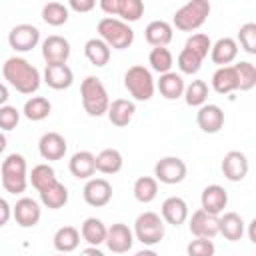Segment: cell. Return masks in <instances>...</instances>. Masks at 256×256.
Segmentation results:
<instances>
[{"instance_id":"obj_1","label":"cell","mask_w":256,"mask_h":256,"mask_svg":"<svg viewBox=\"0 0 256 256\" xmlns=\"http://www.w3.org/2000/svg\"><path fill=\"white\" fill-rule=\"evenodd\" d=\"M2 76H4V82L10 84L20 94H34L42 82L38 68L20 56L6 58V62L2 64Z\"/></svg>"},{"instance_id":"obj_2","label":"cell","mask_w":256,"mask_h":256,"mask_svg":"<svg viewBox=\"0 0 256 256\" xmlns=\"http://www.w3.org/2000/svg\"><path fill=\"white\" fill-rule=\"evenodd\" d=\"M0 176H2V188L8 194H22L28 188V182H30L26 158L22 154H16V152L8 154L2 160Z\"/></svg>"},{"instance_id":"obj_3","label":"cell","mask_w":256,"mask_h":256,"mask_svg":"<svg viewBox=\"0 0 256 256\" xmlns=\"http://www.w3.org/2000/svg\"><path fill=\"white\" fill-rule=\"evenodd\" d=\"M80 98H82V106L86 110L88 116H104L108 114L110 108V98H108V90L102 84V80L98 76H86L80 84Z\"/></svg>"},{"instance_id":"obj_4","label":"cell","mask_w":256,"mask_h":256,"mask_svg":"<svg viewBox=\"0 0 256 256\" xmlns=\"http://www.w3.org/2000/svg\"><path fill=\"white\" fill-rule=\"evenodd\" d=\"M96 30H98V38H102L112 50H126L134 42V30L130 28L128 22L120 18L106 16L98 22Z\"/></svg>"},{"instance_id":"obj_5","label":"cell","mask_w":256,"mask_h":256,"mask_svg":"<svg viewBox=\"0 0 256 256\" xmlns=\"http://www.w3.org/2000/svg\"><path fill=\"white\" fill-rule=\"evenodd\" d=\"M208 16H210L208 0H190L174 12L172 24L180 32H194L208 20Z\"/></svg>"},{"instance_id":"obj_6","label":"cell","mask_w":256,"mask_h":256,"mask_svg":"<svg viewBox=\"0 0 256 256\" xmlns=\"http://www.w3.org/2000/svg\"><path fill=\"white\" fill-rule=\"evenodd\" d=\"M124 88L130 92V96L138 102H146L154 96L156 84L152 78V72L142 66V64H134L126 70L124 74Z\"/></svg>"},{"instance_id":"obj_7","label":"cell","mask_w":256,"mask_h":256,"mask_svg":"<svg viewBox=\"0 0 256 256\" xmlns=\"http://www.w3.org/2000/svg\"><path fill=\"white\" fill-rule=\"evenodd\" d=\"M164 234H166V224H164L162 216L156 212H150V210L142 212L134 222V236L144 246L158 244L164 238Z\"/></svg>"},{"instance_id":"obj_8","label":"cell","mask_w":256,"mask_h":256,"mask_svg":"<svg viewBox=\"0 0 256 256\" xmlns=\"http://www.w3.org/2000/svg\"><path fill=\"white\" fill-rule=\"evenodd\" d=\"M188 174L186 162L178 156H164L154 164V178L162 184H180Z\"/></svg>"},{"instance_id":"obj_9","label":"cell","mask_w":256,"mask_h":256,"mask_svg":"<svg viewBox=\"0 0 256 256\" xmlns=\"http://www.w3.org/2000/svg\"><path fill=\"white\" fill-rule=\"evenodd\" d=\"M188 228L194 238H210L212 240L216 234H220V216H214V214L198 208L196 212H192Z\"/></svg>"},{"instance_id":"obj_10","label":"cell","mask_w":256,"mask_h":256,"mask_svg":"<svg viewBox=\"0 0 256 256\" xmlns=\"http://www.w3.org/2000/svg\"><path fill=\"white\" fill-rule=\"evenodd\" d=\"M40 42V30L34 24H16L8 32V44L16 52H30Z\"/></svg>"},{"instance_id":"obj_11","label":"cell","mask_w":256,"mask_h":256,"mask_svg":"<svg viewBox=\"0 0 256 256\" xmlns=\"http://www.w3.org/2000/svg\"><path fill=\"white\" fill-rule=\"evenodd\" d=\"M84 202L94 208H102L112 200V184L106 178H90L82 188Z\"/></svg>"},{"instance_id":"obj_12","label":"cell","mask_w":256,"mask_h":256,"mask_svg":"<svg viewBox=\"0 0 256 256\" xmlns=\"http://www.w3.org/2000/svg\"><path fill=\"white\" fill-rule=\"evenodd\" d=\"M42 58L46 64H66L70 58V42L64 36L52 34L42 40Z\"/></svg>"},{"instance_id":"obj_13","label":"cell","mask_w":256,"mask_h":256,"mask_svg":"<svg viewBox=\"0 0 256 256\" xmlns=\"http://www.w3.org/2000/svg\"><path fill=\"white\" fill-rule=\"evenodd\" d=\"M220 168H222V174H224L226 180H230V182H240V180L246 178L250 164H248V158H246L244 152H240V150H230V152L224 154Z\"/></svg>"},{"instance_id":"obj_14","label":"cell","mask_w":256,"mask_h":256,"mask_svg":"<svg viewBox=\"0 0 256 256\" xmlns=\"http://www.w3.org/2000/svg\"><path fill=\"white\" fill-rule=\"evenodd\" d=\"M12 214H14V220H16L18 226H22V228H34L40 222L42 210H40V204L34 198L24 196V198L16 200V204L12 206Z\"/></svg>"},{"instance_id":"obj_15","label":"cell","mask_w":256,"mask_h":256,"mask_svg":"<svg viewBox=\"0 0 256 256\" xmlns=\"http://www.w3.org/2000/svg\"><path fill=\"white\" fill-rule=\"evenodd\" d=\"M134 232L128 228V224L124 222H116L108 228V236H106V246L110 252L114 254H124L132 248L134 244Z\"/></svg>"},{"instance_id":"obj_16","label":"cell","mask_w":256,"mask_h":256,"mask_svg":"<svg viewBox=\"0 0 256 256\" xmlns=\"http://www.w3.org/2000/svg\"><path fill=\"white\" fill-rule=\"evenodd\" d=\"M196 124L206 134H216L224 126V110L218 104H204L196 112Z\"/></svg>"},{"instance_id":"obj_17","label":"cell","mask_w":256,"mask_h":256,"mask_svg":"<svg viewBox=\"0 0 256 256\" xmlns=\"http://www.w3.org/2000/svg\"><path fill=\"white\" fill-rule=\"evenodd\" d=\"M68 150V144H66V138L58 132H46L42 134V138L38 140V152L44 160L48 162H54V160H62L64 154Z\"/></svg>"},{"instance_id":"obj_18","label":"cell","mask_w":256,"mask_h":256,"mask_svg":"<svg viewBox=\"0 0 256 256\" xmlns=\"http://www.w3.org/2000/svg\"><path fill=\"white\" fill-rule=\"evenodd\" d=\"M160 212H162V220H164L166 224H170V226H180V224H184V222L188 220V216H190L188 204H186V200L180 198V196H170V198H166V200L162 202Z\"/></svg>"},{"instance_id":"obj_19","label":"cell","mask_w":256,"mask_h":256,"mask_svg":"<svg viewBox=\"0 0 256 256\" xmlns=\"http://www.w3.org/2000/svg\"><path fill=\"white\" fill-rule=\"evenodd\" d=\"M68 170L74 178H82V180H90L96 174V156L88 150H80L74 152L72 158L68 160Z\"/></svg>"},{"instance_id":"obj_20","label":"cell","mask_w":256,"mask_h":256,"mask_svg":"<svg viewBox=\"0 0 256 256\" xmlns=\"http://www.w3.org/2000/svg\"><path fill=\"white\" fill-rule=\"evenodd\" d=\"M200 204H202V210L218 216V214L224 212V208L228 204V192L220 184H210V186H206L202 190Z\"/></svg>"},{"instance_id":"obj_21","label":"cell","mask_w":256,"mask_h":256,"mask_svg":"<svg viewBox=\"0 0 256 256\" xmlns=\"http://www.w3.org/2000/svg\"><path fill=\"white\" fill-rule=\"evenodd\" d=\"M236 56H238V40H234L230 36H224V38H218L212 44L210 60L214 64H218V68L230 66V62H234Z\"/></svg>"},{"instance_id":"obj_22","label":"cell","mask_w":256,"mask_h":256,"mask_svg":"<svg viewBox=\"0 0 256 256\" xmlns=\"http://www.w3.org/2000/svg\"><path fill=\"white\" fill-rule=\"evenodd\" d=\"M44 82L52 90H66L74 82V72L68 64H46Z\"/></svg>"},{"instance_id":"obj_23","label":"cell","mask_w":256,"mask_h":256,"mask_svg":"<svg viewBox=\"0 0 256 256\" xmlns=\"http://www.w3.org/2000/svg\"><path fill=\"white\" fill-rule=\"evenodd\" d=\"M134 112H136V104L128 98H116L112 100L110 108H108V120L118 126V128H124L132 122L134 118Z\"/></svg>"},{"instance_id":"obj_24","label":"cell","mask_w":256,"mask_h":256,"mask_svg":"<svg viewBox=\"0 0 256 256\" xmlns=\"http://www.w3.org/2000/svg\"><path fill=\"white\" fill-rule=\"evenodd\" d=\"M172 24H168L166 20H152L146 30H144V38L150 46L158 48V46H168L172 42Z\"/></svg>"},{"instance_id":"obj_25","label":"cell","mask_w":256,"mask_h":256,"mask_svg":"<svg viewBox=\"0 0 256 256\" xmlns=\"http://www.w3.org/2000/svg\"><path fill=\"white\" fill-rule=\"evenodd\" d=\"M156 88H158V92L166 100H178L180 96H184L186 84H184L182 74H178V72H166V74L160 76Z\"/></svg>"},{"instance_id":"obj_26","label":"cell","mask_w":256,"mask_h":256,"mask_svg":"<svg viewBox=\"0 0 256 256\" xmlns=\"http://www.w3.org/2000/svg\"><path fill=\"white\" fill-rule=\"evenodd\" d=\"M80 234L84 238V242H88V246H100L106 244V236H108V228L100 218H86L80 226Z\"/></svg>"},{"instance_id":"obj_27","label":"cell","mask_w":256,"mask_h":256,"mask_svg":"<svg viewBox=\"0 0 256 256\" xmlns=\"http://www.w3.org/2000/svg\"><path fill=\"white\" fill-rule=\"evenodd\" d=\"M112 54V48L102 40V38H90L84 44V56L88 58V62L96 68H102L108 64Z\"/></svg>"},{"instance_id":"obj_28","label":"cell","mask_w":256,"mask_h":256,"mask_svg":"<svg viewBox=\"0 0 256 256\" xmlns=\"http://www.w3.org/2000/svg\"><path fill=\"white\" fill-rule=\"evenodd\" d=\"M80 236L82 234H80L78 228H74V226H62V228L56 230V234L52 238V244H54V248L60 254H70V252H74L78 248Z\"/></svg>"},{"instance_id":"obj_29","label":"cell","mask_w":256,"mask_h":256,"mask_svg":"<svg viewBox=\"0 0 256 256\" xmlns=\"http://www.w3.org/2000/svg\"><path fill=\"white\" fill-rule=\"evenodd\" d=\"M246 232V224L242 220L240 214L236 212H224V216H220V234L230 240V242H238Z\"/></svg>"},{"instance_id":"obj_30","label":"cell","mask_w":256,"mask_h":256,"mask_svg":"<svg viewBox=\"0 0 256 256\" xmlns=\"http://www.w3.org/2000/svg\"><path fill=\"white\" fill-rule=\"evenodd\" d=\"M212 88L218 94H230L234 90H238V76H236V68L232 66H222L212 74Z\"/></svg>"},{"instance_id":"obj_31","label":"cell","mask_w":256,"mask_h":256,"mask_svg":"<svg viewBox=\"0 0 256 256\" xmlns=\"http://www.w3.org/2000/svg\"><path fill=\"white\" fill-rule=\"evenodd\" d=\"M122 166H124V158L116 148H104L100 154H96V172L116 174L122 170Z\"/></svg>"},{"instance_id":"obj_32","label":"cell","mask_w":256,"mask_h":256,"mask_svg":"<svg viewBox=\"0 0 256 256\" xmlns=\"http://www.w3.org/2000/svg\"><path fill=\"white\" fill-rule=\"evenodd\" d=\"M38 194H40V202L50 210H60L68 204V188L60 180L56 184H52L50 188L38 192Z\"/></svg>"},{"instance_id":"obj_33","label":"cell","mask_w":256,"mask_h":256,"mask_svg":"<svg viewBox=\"0 0 256 256\" xmlns=\"http://www.w3.org/2000/svg\"><path fill=\"white\" fill-rule=\"evenodd\" d=\"M52 112V104L48 98L44 96H32L24 102V108H22V114L32 120V122H40V120H46Z\"/></svg>"},{"instance_id":"obj_34","label":"cell","mask_w":256,"mask_h":256,"mask_svg":"<svg viewBox=\"0 0 256 256\" xmlns=\"http://www.w3.org/2000/svg\"><path fill=\"white\" fill-rule=\"evenodd\" d=\"M134 198L142 204H150L158 196V180L154 176H140L132 186Z\"/></svg>"},{"instance_id":"obj_35","label":"cell","mask_w":256,"mask_h":256,"mask_svg":"<svg viewBox=\"0 0 256 256\" xmlns=\"http://www.w3.org/2000/svg\"><path fill=\"white\" fill-rule=\"evenodd\" d=\"M58 182V178H56V172H54V168L50 166V164H36L32 170H30V184L38 190V192H42V190H46V188H50L52 184H56Z\"/></svg>"},{"instance_id":"obj_36","label":"cell","mask_w":256,"mask_h":256,"mask_svg":"<svg viewBox=\"0 0 256 256\" xmlns=\"http://www.w3.org/2000/svg\"><path fill=\"white\" fill-rule=\"evenodd\" d=\"M148 64L154 72H158L160 76L166 72H172V64H174V56L166 46H158L152 48L148 54Z\"/></svg>"},{"instance_id":"obj_37","label":"cell","mask_w":256,"mask_h":256,"mask_svg":"<svg viewBox=\"0 0 256 256\" xmlns=\"http://www.w3.org/2000/svg\"><path fill=\"white\" fill-rule=\"evenodd\" d=\"M70 8L62 2H48L42 6V20L50 26H62L68 22Z\"/></svg>"},{"instance_id":"obj_38","label":"cell","mask_w":256,"mask_h":256,"mask_svg":"<svg viewBox=\"0 0 256 256\" xmlns=\"http://www.w3.org/2000/svg\"><path fill=\"white\" fill-rule=\"evenodd\" d=\"M184 100H186L188 106L202 108L206 104V100H208V84L204 80H192L190 84H186Z\"/></svg>"},{"instance_id":"obj_39","label":"cell","mask_w":256,"mask_h":256,"mask_svg":"<svg viewBox=\"0 0 256 256\" xmlns=\"http://www.w3.org/2000/svg\"><path fill=\"white\" fill-rule=\"evenodd\" d=\"M236 68V76H238V90L242 92H248L256 86V66L252 62H246V60H240L234 64Z\"/></svg>"},{"instance_id":"obj_40","label":"cell","mask_w":256,"mask_h":256,"mask_svg":"<svg viewBox=\"0 0 256 256\" xmlns=\"http://www.w3.org/2000/svg\"><path fill=\"white\" fill-rule=\"evenodd\" d=\"M144 14V2L142 0H118V14L124 22H138Z\"/></svg>"},{"instance_id":"obj_41","label":"cell","mask_w":256,"mask_h":256,"mask_svg":"<svg viewBox=\"0 0 256 256\" xmlns=\"http://www.w3.org/2000/svg\"><path fill=\"white\" fill-rule=\"evenodd\" d=\"M202 60H204V58H200L196 52H192V50H188V48H182L176 62H178V70H180L182 74H196V72L202 68Z\"/></svg>"},{"instance_id":"obj_42","label":"cell","mask_w":256,"mask_h":256,"mask_svg":"<svg viewBox=\"0 0 256 256\" xmlns=\"http://www.w3.org/2000/svg\"><path fill=\"white\" fill-rule=\"evenodd\" d=\"M238 44L244 52L256 54V22H246L238 28Z\"/></svg>"},{"instance_id":"obj_43","label":"cell","mask_w":256,"mask_h":256,"mask_svg":"<svg viewBox=\"0 0 256 256\" xmlns=\"http://www.w3.org/2000/svg\"><path fill=\"white\" fill-rule=\"evenodd\" d=\"M184 48H188V50H192V52H196L200 58H206L208 54H210V50H212V42H210V38H208V34H202V32H196V34H192V36H188V40H186V44H184Z\"/></svg>"},{"instance_id":"obj_44","label":"cell","mask_w":256,"mask_h":256,"mask_svg":"<svg viewBox=\"0 0 256 256\" xmlns=\"http://www.w3.org/2000/svg\"><path fill=\"white\" fill-rule=\"evenodd\" d=\"M214 252H216V246L210 238H194L186 246L188 256H214Z\"/></svg>"},{"instance_id":"obj_45","label":"cell","mask_w":256,"mask_h":256,"mask_svg":"<svg viewBox=\"0 0 256 256\" xmlns=\"http://www.w3.org/2000/svg\"><path fill=\"white\" fill-rule=\"evenodd\" d=\"M18 122H20V110L16 106H10V104L0 106V128H2V132H8V130L16 128Z\"/></svg>"},{"instance_id":"obj_46","label":"cell","mask_w":256,"mask_h":256,"mask_svg":"<svg viewBox=\"0 0 256 256\" xmlns=\"http://www.w3.org/2000/svg\"><path fill=\"white\" fill-rule=\"evenodd\" d=\"M94 6H96L94 0H70V2H68V8L74 10V12H80V14L94 10Z\"/></svg>"},{"instance_id":"obj_47","label":"cell","mask_w":256,"mask_h":256,"mask_svg":"<svg viewBox=\"0 0 256 256\" xmlns=\"http://www.w3.org/2000/svg\"><path fill=\"white\" fill-rule=\"evenodd\" d=\"M100 8H102L108 16L114 18V16L118 14V0H102V2H100Z\"/></svg>"},{"instance_id":"obj_48","label":"cell","mask_w":256,"mask_h":256,"mask_svg":"<svg viewBox=\"0 0 256 256\" xmlns=\"http://www.w3.org/2000/svg\"><path fill=\"white\" fill-rule=\"evenodd\" d=\"M0 210H2V220H0V224L4 226V224H8V218H10V204H8L6 198L0 200Z\"/></svg>"},{"instance_id":"obj_49","label":"cell","mask_w":256,"mask_h":256,"mask_svg":"<svg viewBox=\"0 0 256 256\" xmlns=\"http://www.w3.org/2000/svg\"><path fill=\"white\" fill-rule=\"evenodd\" d=\"M80 256H104V252L98 246H88V248L80 250Z\"/></svg>"},{"instance_id":"obj_50","label":"cell","mask_w":256,"mask_h":256,"mask_svg":"<svg viewBox=\"0 0 256 256\" xmlns=\"http://www.w3.org/2000/svg\"><path fill=\"white\" fill-rule=\"evenodd\" d=\"M246 234H248L250 242H252V244H256V218H252V220H250V224H248V228H246Z\"/></svg>"},{"instance_id":"obj_51","label":"cell","mask_w":256,"mask_h":256,"mask_svg":"<svg viewBox=\"0 0 256 256\" xmlns=\"http://www.w3.org/2000/svg\"><path fill=\"white\" fill-rule=\"evenodd\" d=\"M0 92H2V96H0V104H2V106H6V100H8V84H6V82L2 84Z\"/></svg>"},{"instance_id":"obj_52","label":"cell","mask_w":256,"mask_h":256,"mask_svg":"<svg viewBox=\"0 0 256 256\" xmlns=\"http://www.w3.org/2000/svg\"><path fill=\"white\" fill-rule=\"evenodd\" d=\"M134 256H158V252H154L152 248H144V250H138Z\"/></svg>"},{"instance_id":"obj_53","label":"cell","mask_w":256,"mask_h":256,"mask_svg":"<svg viewBox=\"0 0 256 256\" xmlns=\"http://www.w3.org/2000/svg\"><path fill=\"white\" fill-rule=\"evenodd\" d=\"M56 256H66V254H60V252H58V254H56Z\"/></svg>"}]
</instances>
